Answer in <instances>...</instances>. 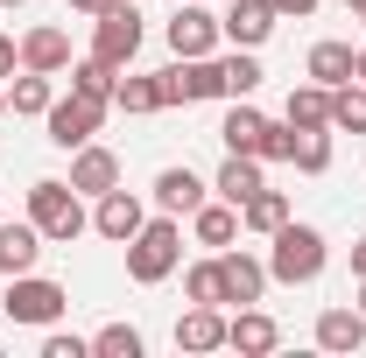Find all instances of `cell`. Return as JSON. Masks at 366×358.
Instances as JSON below:
<instances>
[{"instance_id":"1","label":"cell","mask_w":366,"mask_h":358,"mask_svg":"<svg viewBox=\"0 0 366 358\" xmlns=\"http://www.w3.org/2000/svg\"><path fill=\"white\" fill-rule=\"evenodd\" d=\"M177 267H183V218L155 211V218H148L134 239H127V281L155 288V281H169Z\"/></svg>"},{"instance_id":"2","label":"cell","mask_w":366,"mask_h":358,"mask_svg":"<svg viewBox=\"0 0 366 358\" xmlns=\"http://www.w3.org/2000/svg\"><path fill=\"white\" fill-rule=\"evenodd\" d=\"M324 260H331V246H324L317 225H282L274 232V253H268V281H282V288H310L324 274Z\"/></svg>"},{"instance_id":"3","label":"cell","mask_w":366,"mask_h":358,"mask_svg":"<svg viewBox=\"0 0 366 358\" xmlns=\"http://www.w3.org/2000/svg\"><path fill=\"white\" fill-rule=\"evenodd\" d=\"M29 218H36V232H43L49 246H71L78 232H92V211H85V197H78L71 183H56V176L29 183Z\"/></svg>"},{"instance_id":"4","label":"cell","mask_w":366,"mask_h":358,"mask_svg":"<svg viewBox=\"0 0 366 358\" xmlns=\"http://www.w3.org/2000/svg\"><path fill=\"white\" fill-rule=\"evenodd\" d=\"M0 310H7V323H29V330H49L56 316L71 310V288L64 281H49V274H7V295H0Z\"/></svg>"},{"instance_id":"5","label":"cell","mask_w":366,"mask_h":358,"mask_svg":"<svg viewBox=\"0 0 366 358\" xmlns=\"http://www.w3.org/2000/svg\"><path fill=\"white\" fill-rule=\"evenodd\" d=\"M219 140H226V155H261V162H289V120L274 127L268 113H254L247 98H232L226 127H219Z\"/></svg>"},{"instance_id":"6","label":"cell","mask_w":366,"mask_h":358,"mask_svg":"<svg viewBox=\"0 0 366 358\" xmlns=\"http://www.w3.org/2000/svg\"><path fill=\"white\" fill-rule=\"evenodd\" d=\"M141 36H148V29H141V7H134V0H113L106 14H92V56H99V63H113V71H127V63H134Z\"/></svg>"},{"instance_id":"7","label":"cell","mask_w":366,"mask_h":358,"mask_svg":"<svg viewBox=\"0 0 366 358\" xmlns=\"http://www.w3.org/2000/svg\"><path fill=\"white\" fill-rule=\"evenodd\" d=\"M204 98H226L219 56H177L162 71V106H204Z\"/></svg>"},{"instance_id":"8","label":"cell","mask_w":366,"mask_h":358,"mask_svg":"<svg viewBox=\"0 0 366 358\" xmlns=\"http://www.w3.org/2000/svg\"><path fill=\"white\" fill-rule=\"evenodd\" d=\"M106 113H113V106H99V98H85V91H71V98H56V106L43 113V127H49V140L71 155V148H85V140L106 127Z\"/></svg>"},{"instance_id":"9","label":"cell","mask_w":366,"mask_h":358,"mask_svg":"<svg viewBox=\"0 0 366 358\" xmlns=\"http://www.w3.org/2000/svg\"><path fill=\"white\" fill-rule=\"evenodd\" d=\"M219 43H226L219 14H212L204 0H177V14H169V49H177V56H219Z\"/></svg>"},{"instance_id":"10","label":"cell","mask_w":366,"mask_h":358,"mask_svg":"<svg viewBox=\"0 0 366 358\" xmlns=\"http://www.w3.org/2000/svg\"><path fill=\"white\" fill-rule=\"evenodd\" d=\"M141 225H148V204H141L134 190H106V197H92V232H99V239L127 246Z\"/></svg>"},{"instance_id":"11","label":"cell","mask_w":366,"mask_h":358,"mask_svg":"<svg viewBox=\"0 0 366 358\" xmlns=\"http://www.w3.org/2000/svg\"><path fill=\"white\" fill-rule=\"evenodd\" d=\"M219 281H226V302H261L268 295V260H254L247 246H219Z\"/></svg>"},{"instance_id":"12","label":"cell","mask_w":366,"mask_h":358,"mask_svg":"<svg viewBox=\"0 0 366 358\" xmlns=\"http://www.w3.org/2000/svg\"><path fill=\"white\" fill-rule=\"evenodd\" d=\"M71 190H78V197H106V190H120V155L99 148V140L71 148Z\"/></svg>"},{"instance_id":"13","label":"cell","mask_w":366,"mask_h":358,"mask_svg":"<svg viewBox=\"0 0 366 358\" xmlns=\"http://www.w3.org/2000/svg\"><path fill=\"white\" fill-rule=\"evenodd\" d=\"M274 21H282V14H274L268 0H232L226 14H219V29H226L232 49H261V43L274 36Z\"/></svg>"},{"instance_id":"14","label":"cell","mask_w":366,"mask_h":358,"mask_svg":"<svg viewBox=\"0 0 366 358\" xmlns=\"http://www.w3.org/2000/svg\"><path fill=\"white\" fill-rule=\"evenodd\" d=\"M204 197H212V183L197 176L190 162H177V169H162V176H155V211H169V218H190Z\"/></svg>"},{"instance_id":"15","label":"cell","mask_w":366,"mask_h":358,"mask_svg":"<svg viewBox=\"0 0 366 358\" xmlns=\"http://www.w3.org/2000/svg\"><path fill=\"white\" fill-rule=\"evenodd\" d=\"M274 344H282V330H274L268 310H254V302H247L239 316H226V352H239V358H268Z\"/></svg>"},{"instance_id":"16","label":"cell","mask_w":366,"mask_h":358,"mask_svg":"<svg viewBox=\"0 0 366 358\" xmlns=\"http://www.w3.org/2000/svg\"><path fill=\"white\" fill-rule=\"evenodd\" d=\"M177 352H226V316H219V302H190L177 316Z\"/></svg>"},{"instance_id":"17","label":"cell","mask_w":366,"mask_h":358,"mask_svg":"<svg viewBox=\"0 0 366 358\" xmlns=\"http://www.w3.org/2000/svg\"><path fill=\"white\" fill-rule=\"evenodd\" d=\"M190 239H197V246H212V253H219V246H232V239H239V204L204 197V204L190 211Z\"/></svg>"},{"instance_id":"18","label":"cell","mask_w":366,"mask_h":358,"mask_svg":"<svg viewBox=\"0 0 366 358\" xmlns=\"http://www.w3.org/2000/svg\"><path fill=\"white\" fill-rule=\"evenodd\" d=\"M21 71H43V78L71 71V36L64 29H29L21 36Z\"/></svg>"},{"instance_id":"19","label":"cell","mask_w":366,"mask_h":358,"mask_svg":"<svg viewBox=\"0 0 366 358\" xmlns=\"http://www.w3.org/2000/svg\"><path fill=\"white\" fill-rule=\"evenodd\" d=\"M261 169H268L261 155H226V162H219V176H212V197H226V204H247V197L268 183Z\"/></svg>"},{"instance_id":"20","label":"cell","mask_w":366,"mask_h":358,"mask_svg":"<svg viewBox=\"0 0 366 358\" xmlns=\"http://www.w3.org/2000/svg\"><path fill=\"white\" fill-rule=\"evenodd\" d=\"M43 232H36V218H21V225H0V274H29L36 260H43Z\"/></svg>"},{"instance_id":"21","label":"cell","mask_w":366,"mask_h":358,"mask_svg":"<svg viewBox=\"0 0 366 358\" xmlns=\"http://www.w3.org/2000/svg\"><path fill=\"white\" fill-rule=\"evenodd\" d=\"M49 106H56V78H43V71H21V78L7 85V113H14V120H43Z\"/></svg>"},{"instance_id":"22","label":"cell","mask_w":366,"mask_h":358,"mask_svg":"<svg viewBox=\"0 0 366 358\" xmlns=\"http://www.w3.org/2000/svg\"><path fill=\"white\" fill-rule=\"evenodd\" d=\"M282 225H289V197H282V190H268V183H261V190H254V197L239 204V232H261V239H274Z\"/></svg>"},{"instance_id":"23","label":"cell","mask_w":366,"mask_h":358,"mask_svg":"<svg viewBox=\"0 0 366 358\" xmlns=\"http://www.w3.org/2000/svg\"><path fill=\"white\" fill-rule=\"evenodd\" d=\"M366 344V316L360 310H324L317 316V352H360Z\"/></svg>"},{"instance_id":"24","label":"cell","mask_w":366,"mask_h":358,"mask_svg":"<svg viewBox=\"0 0 366 358\" xmlns=\"http://www.w3.org/2000/svg\"><path fill=\"white\" fill-rule=\"evenodd\" d=\"M289 162L303 176H324L331 169V127H289Z\"/></svg>"},{"instance_id":"25","label":"cell","mask_w":366,"mask_h":358,"mask_svg":"<svg viewBox=\"0 0 366 358\" xmlns=\"http://www.w3.org/2000/svg\"><path fill=\"white\" fill-rule=\"evenodd\" d=\"M352 56H360L352 43H317V49H310V78H317L324 91L352 85Z\"/></svg>"},{"instance_id":"26","label":"cell","mask_w":366,"mask_h":358,"mask_svg":"<svg viewBox=\"0 0 366 358\" xmlns=\"http://www.w3.org/2000/svg\"><path fill=\"white\" fill-rule=\"evenodd\" d=\"M289 127H331V91L317 78H303V85L289 91Z\"/></svg>"},{"instance_id":"27","label":"cell","mask_w":366,"mask_h":358,"mask_svg":"<svg viewBox=\"0 0 366 358\" xmlns=\"http://www.w3.org/2000/svg\"><path fill=\"white\" fill-rule=\"evenodd\" d=\"M113 85H120L113 63H99V56H71V91H85V98H99V106H113Z\"/></svg>"},{"instance_id":"28","label":"cell","mask_w":366,"mask_h":358,"mask_svg":"<svg viewBox=\"0 0 366 358\" xmlns=\"http://www.w3.org/2000/svg\"><path fill=\"white\" fill-rule=\"evenodd\" d=\"M113 113H162V71L155 78H120L113 85Z\"/></svg>"},{"instance_id":"29","label":"cell","mask_w":366,"mask_h":358,"mask_svg":"<svg viewBox=\"0 0 366 358\" xmlns=\"http://www.w3.org/2000/svg\"><path fill=\"white\" fill-rule=\"evenodd\" d=\"M331 127H338V134H366V85L360 78L331 91Z\"/></svg>"},{"instance_id":"30","label":"cell","mask_w":366,"mask_h":358,"mask_svg":"<svg viewBox=\"0 0 366 358\" xmlns=\"http://www.w3.org/2000/svg\"><path fill=\"white\" fill-rule=\"evenodd\" d=\"M219 71H226V98H254V91H261V63H254V49L219 56Z\"/></svg>"},{"instance_id":"31","label":"cell","mask_w":366,"mask_h":358,"mask_svg":"<svg viewBox=\"0 0 366 358\" xmlns=\"http://www.w3.org/2000/svg\"><path fill=\"white\" fill-rule=\"evenodd\" d=\"M148 344H141V330L134 323H106L99 337H92V358H141Z\"/></svg>"},{"instance_id":"32","label":"cell","mask_w":366,"mask_h":358,"mask_svg":"<svg viewBox=\"0 0 366 358\" xmlns=\"http://www.w3.org/2000/svg\"><path fill=\"white\" fill-rule=\"evenodd\" d=\"M183 295H190V302H219V310H226V281H219V253H212V260H197V267L183 274Z\"/></svg>"},{"instance_id":"33","label":"cell","mask_w":366,"mask_h":358,"mask_svg":"<svg viewBox=\"0 0 366 358\" xmlns=\"http://www.w3.org/2000/svg\"><path fill=\"white\" fill-rule=\"evenodd\" d=\"M43 358H92V337H64V330L49 323V337H43Z\"/></svg>"},{"instance_id":"34","label":"cell","mask_w":366,"mask_h":358,"mask_svg":"<svg viewBox=\"0 0 366 358\" xmlns=\"http://www.w3.org/2000/svg\"><path fill=\"white\" fill-rule=\"evenodd\" d=\"M274 14H282V21H310V14H317L324 0H268Z\"/></svg>"},{"instance_id":"35","label":"cell","mask_w":366,"mask_h":358,"mask_svg":"<svg viewBox=\"0 0 366 358\" xmlns=\"http://www.w3.org/2000/svg\"><path fill=\"white\" fill-rule=\"evenodd\" d=\"M14 71H21V43H14V36H0V78H14Z\"/></svg>"},{"instance_id":"36","label":"cell","mask_w":366,"mask_h":358,"mask_svg":"<svg viewBox=\"0 0 366 358\" xmlns=\"http://www.w3.org/2000/svg\"><path fill=\"white\" fill-rule=\"evenodd\" d=\"M64 7H71V14H106L113 0H64Z\"/></svg>"},{"instance_id":"37","label":"cell","mask_w":366,"mask_h":358,"mask_svg":"<svg viewBox=\"0 0 366 358\" xmlns=\"http://www.w3.org/2000/svg\"><path fill=\"white\" fill-rule=\"evenodd\" d=\"M352 281H366V232H360V246H352Z\"/></svg>"},{"instance_id":"38","label":"cell","mask_w":366,"mask_h":358,"mask_svg":"<svg viewBox=\"0 0 366 358\" xmlns=\"http://www.w3.org/2000/svg\"><path fill=\"white\" fill-rule=\"evenodd\" d=\"M352 78H360V85H366V49H360V56H352Z\"/></svg>"},{"instance_id":"39","label":"cell","mask_w":366,"mask_h":358,"mask_svg":"<svg viewBox=\"0 0 366 358\" xmlns=\"http://www.w3.org/2000/svg\"><path fill=\"white\" fill-rule=\"evenodd\" d=\"M0 120H7V78H0Z\"/></svg>"},{"instance_id":"40","label":"cell","mask_w":366,"mask_h":358,"mask_svg":"<svg viewBox=\"0 0 366 358\" xmlns=\"http://www.w3.org/2000/svg\"><path fill=\"white\" fill-rule=\"evenodd\" d=\"M360 316H366V281H360Z\"/></svg>"},{"instance_id":"41","label":"cell","mask_w":366,"mask_h":358,"mask_svg":"<svg viewBox=\"0 0 366 358\" xmlns=\"http://www.w3.org/2000/svg\"><path fill=\"white\" fill-rule=\"evenodd\" d=\"M0 7H29V0H0Z\"/></svg>"},{"instance_id":"42","label":"cell","mask_w":366,"mask_h":358,"mask_svg":"<svg viewBox=\"0 0 366 358\" xmlns=\"http://www.w3.org/2000/svg\"><path fill=\"white\" fill-rule=\"evenodd\" d=\"M345 7H352V14H360V7H366V0H345Z\"/></svg>"},{"instance_id":"43","label":"cell","mask_w":366,"mask_h":358,"mask_svg":"<svg viewBox=\"0 0 366 358\" xmlns=\"http://www.w3.org/2000/svg\"><path fill=\"white\" fill-rule=\"evenodd\" d=\"M360 21H366V7H360Z\"/></svg>"}]
</instances>
